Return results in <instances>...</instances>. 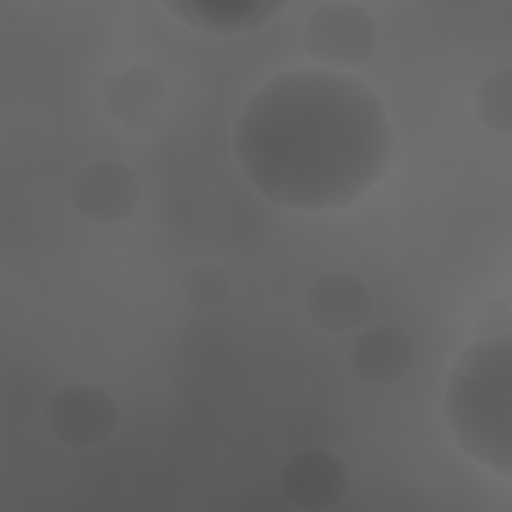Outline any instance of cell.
Segmentation results:
<instances>
[{"mask_svg":"<svg viewBox=\"0 0 512 512\" xmlns=\"http://www.w3.org/2000/svg\"><path fill=\"white\" fill-rule=\"evenodd\" d=\"M68 192L74 210L94 224H118L130 218L142 202L138 174L114 158H96L80 166Z\"/></svg>","mask_w":512,"mask_h":512,"instance_id":"5b68a950","label":"cell"},{"mask_svg":"<svg viewBox=\"0 0 512 512\" xmlns=\"http://www.w3.org/2000/svg\"><path fill=\"white\" fill-rule=\"evenodd\" d=\"M306 312L328 332H346L364 324L372 312L370 286L350 272H328L306 292Z\"/></svg>","mask_w":512,"mask_h":512,"instance_id":"ba28073f","label":"cell"},{"mask_svg":"<svg viewBox=\"0 0 512 512\" xmlns=\"http://www.w3.org/2000/svg\"><path fill=\"white\" fill-rule=\"evenodd\" d=\"M44 418L50 434L64 446L84 450L104 444L120 424L116 400L96 384H66L52 392Z\"/></svg>","mask_w":512,"mask_h":512,"instance_id":"277c9868","label":"cell"},{"mask_svg":"<svg viewBox=\"0 0 512 512\" xmlns=\"http://www.w3.org/2000/svg\"><path fill=\"white\" fill-rule=\"evenodd\" d=\"M232 146L256 192L284 210H334L382 180L394 134L380 96L342 70L302 66L242 106Z\"/></svg>","mask_w":512,"mask_h":512,"instance_id":"6da1fadb","label":"cell"},{"mask_svg":"<svg viewBox=\"0 0 512 512\" xmlns=\"http://www.w3.org/2000/svg\"><path fill=\"white\" fill-rule=\"evenodd\" d=\"M444 418L462 452L506 480L512 476L510 334L460 352L446 380Z\"/></svg>","mask_w":512,"mask_h":512,"instance_id":"7a4b0ae2","label":"cell"},{"mask_svg":"<svg viewBox=\"0 0 512 512\" xmlns=\"http://www.w3.org/2000/svg\"><path fill=\"white\" fill-rule=\"evenodd\" d=\"M476 118L502 136L512 132V68L502 64L488 72L474 90Z\"/></svg>","mask_w":512,"mask_h":512,"instance_id":"8fae6325","label":"cell"},{"mask_svg":"<svg viewBox=\"0 0 512 512\" xmlns=\"http://www.w3.org/2000/svg\"><path fill=\"white\" fill-rule=\"evenodd\" d=\"M180 290L186 302L196 310H212L226 302L230 280L222 268L214 264H198L182 274Z\"/></svg>","mask_w":512,"mask_h":512,"instance_id":"7c38bea8","label":"cell"},{"mask_svg":"<svg viewBox=\"0 0 512 512\" xmlns=\"http://www.w3.org/2000/svg\"><path fill=\"white\" fill-rule=\"evenodd\" d=\"M164 6L184 24L214 32L236 34L260 28L274 20L288 2L284 0H170Z\"/></svg>","mask_w":512,"mask_h":512,"instance_id":"9c48e42d","label":"cell"},{"mask_svg":"<svg viewBox=\"0 0 512 512\" xmlns=\"http://www.w3.org/2000/svg\"><path fill=\"white\" fill-rule=\"evenodd\" d=\"M100 90L110 114L130 126L154 122L168 100L162 74L140 64L108 76Z\"/></svg>","mask_w":512,"mask_h":512,"instance_id":"30bf717a","label":"cell"},{"mask_svg":"<svg viewBox=\"0 0 512 512\" xmlns=\"http://www.w3.org/2000/svg\"><path fill=\"white\" fill-rule=\"evenodd\" d=\"M346 360L358 380L370 386H396L416 364L410 336L396 326H368L348 346Z\"/></svg>","mask_w":512,"mask_h":512,"instance_id":"52a82bcc","label":"cell"},{"mask_svg":"<svg viewBox=\"0 0 512 512\" xmlns=\"http://www.w3.org/2000/svg\"><path fill=\"white\" fill-rule=\"evenodd\" d=\"M350 486L344 460L324 448H304L278 470V492L296 510L324 512L338 506Z\"/></svg>","mask_w":512,"mask_h":512,"instance_id":"8992f818","label":"cell"},{"mask_svg":"<svg viewBox=\"0 0 512 512\" xmlns=\"http://www.w3.org/2000/svg\"><path fill=\"white\" fill-rule=\"evenodd\" d=\"M376 42V20L358 2H322L302 26L304 50L320 68L360 66L372 56Z\"/></svg>","mask_w":512,"mask_h":512,"instance_id":"3957f363","label":"cell"}]
</instances>
